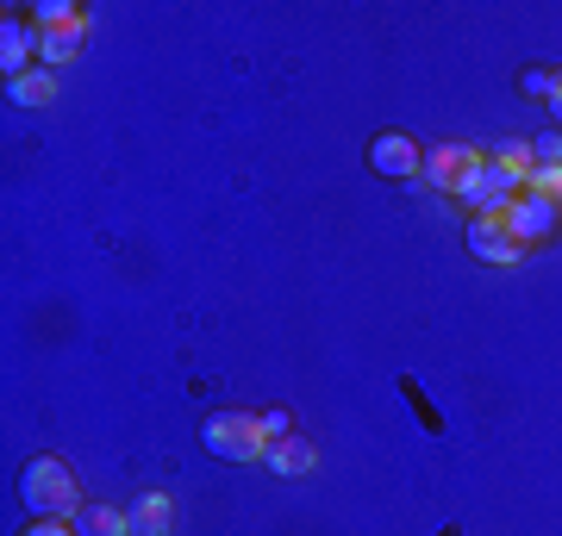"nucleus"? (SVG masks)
Returning <instances> with one entry per match:
<instances>
[{"label":"nucleus","instance_id":"f257e3e1","mask_svg":"<svg viewBox=\"0 0 562 536\" xmlns=\"http://www.w3.org/2000/svg\"><path fill=\"white\" fill-rule=\"evenodd\" d=\"M20 499H25V512H32V517H76L81 512L76 468H69L63 456H38L20 475Z\"/></svg>","mask_w":562,"mask_h":536},{"label":"nucleus","instance_id":"f03ea898","mask_svg":"<svg viewBox=\"0 0 562 536\" xmlns=\"http://www.w3.org/2000/svg\"><path fill=\"white\" fill-rule=\"evenodd\" d=\"M525 181H531L525 169H506V162L482 157V162H475V175L457 187V199H462V213H469V219H501L506 206L525 194Z\"/></svg>","mask_w":562,"mask_h":536},{"label":"nucleus","instance_id":"7ed1b4c3","mask_svg":"<svg viewBox=\"0 0 562 536\" xmlns=\"http://www.w3.org/2000/svg\"><path fill=\"white\" fill-rule=\"evenodd\" d=\"M201 443L220 461H269V431L250 412H213L201 424Z\"/></svg>","mask_w":562,"mask_h":536},{"label":"nucleus","instance_id":"20e7f679","mask_svg":"<svg viewBox=\"0 0 562 536\" xmlns=\"http://www.w3.org/2000/svg\"><path fill=\"white\" fill-rule=\"evenodd\" d=\"M501 219H506V231H513V238H519L525 250H531V243H550V238L562 231V206H557V199H543V194H531V187H525V194L513 199V206H506Z\"/></svg>","mask_w":562,"mask_h":536},{"label":"nucleus","instance_id":"39448f33","mask_svg":"<svg viewBox=\"0 0 562 536\" xmlns=\"http://www.w3.org/2000/svg\"><path fill=\"white\" fill-rule=\"evenodd\" d=\"M475 162H482V150H469V144H431L419 175H425V187H438V194L457 199V187L475 175Z\"/></svg>","mask_w":562,"mask_h":536},{"label":"nucleus","instance_id":"423d86ee","mask_svg":"<svg viewBox=\"0 0 562 536\" xmlns=\"http://www.w3.org/2000/svg\"><path fill=\"white\" fill-rule=\"evenodd\" d=\"M369 162H375V175H387V181H413L425 169V150L406 132H382V138L369 144Z\"/></svg>","mask_w":562,"mask_h":536},{"label":"nucleus","instance_id":"0eeeda50","mask_svg":"<svg viewBox=\"0 0 562 536\" xmlns=\"http://www.w3.org/2000/svg\"><path fill=\"white\" fill-rule=\"evenodd\" d=\"M38 44H44V32L32 20H20V13L0 20V69H7V81L25 76V57H38Z\"/></svg>","mask_w":562,"mask_h":536},{"label":"nucleus","instance_id":"6e6552de","mask_svg":"<svg viewBox=\"0 0 562 536\" xmlns=\"http://www.w3.org/2000/svg\"><path fill=\"white\" fill-rule=\"evenodd\" d=\"M469 250L482 262H501V269H513L525 256V243L506 231V219H469Z\"/></svg>","mask_w":562,"mask_h":536},{"label":"nucleus","instance_id":"1a4fd4ad","mask_svg":"<svg viewBox=\"0 0 562 536\" xmlns=\"http://www.w3.org/2000/svg\"><path fill=\"white\" fill-rule=\"evenodd\" d=\"M176 531V505H169V493H144L138 505H132V536H169Z\"/></svg>","mask_w":562,"mask_h":536},{"label":"nucleus","instance_id":"9d476101","mask_svg":"<svg viewBox=\"0 0 562 536\" xmlns=\"http://www.w3.org/2000/svg\"><path fill=\"white\" fill-rule=\"evenodd\" d=\"M69 524L76 536H132V512H113V505H81Z\"/></svg>","mask_w":562,"mask_h":536},{"label":"nucleus","instance_id":"9b49d317","mask_svg":"<svg viewBox=\"0 0 562 536\" xmlns=\"http://www.w3.org/2000/svg\"><path fill=\"white\" fill-rule=\"evenodd\" d=\"M7 100H13V106H50V100H57V76H50V69H25V76L7 81Z\"/></svg>","mask_w":562,"mask_h":536},{"label":"nucleus","instance_id":"f8f14e48","mask_svg":"<svg viewBox=\"0 0 562 536\" xmlns=\"http://www.w3.org/2000/svg\"><path fill=\"white\" fill-rule=\"evenodd\" d=\"M313 437H281V443H269V468L276 475H313Z\"/></svg>","mask_w":562,"mask_h":536},{"label":"nucleus","instance_id":"ddd939ff","mask_svg":"<svg viewBox=\"0 0 562 536\" xmlns=\"http://www.w3.org/2000/svg\"><path fill=\"white\" fill-rule=\"evenodd\" d=\"M38 57H44V69H57V62H76V57H81V25H63V32H44Z\"/></svg>","mask_w":562,"mask_h":536},{"label":"nucleus","instance_id":"4468645a","mask_svg":"<svg viewBox=\"0 0 562 536\" xmlns=\"http://www.w3.org/2000/svg\"><path fill=\"white\" fill-rule=\"evenodd\" d=\"M531 194H543V199H557L562 206V169H531V181H525Z\"/></svg>","mask_w":562,"mask_h":536},{"label":"nucleus","instance_id":"2eb2a0df","mask_svg":"<svg viewBox=\"0 0 562 536\" xmlns=\"http://www.w3.org/2000/svg\"><path fill=\"white\" fill-rule=\"evenodd\" d=\"M519 88H525V94H538V100H550V88H557V69H525Z\"/></svg>","mask_w":562,"mask_h":536},{"label":"nucleus","instance_id":"dca6fc26","mask_svg":"<svg viewBox=\"0 0 562 536\" xmlns=\"http://www.w3.org/2000/svg\"><path fill=\"white\" fill-rule=\"evenodd\" d=\"M262 431H269V443H281V437H294V418L281 412V406H269L262 412Z\"/></svg>","mask_w":562,"mask_h":536},{"label":"nucleus","instance_id":"f3484780","mask_svg":"<svg viewBox=\"0 0 562 536\" xmlns=\"http://www.w3.org/2000/svg\"><path fill=\"white\" fill-rule=\"evenodd\" d=\"M25 536H76V524H69V517H38Z\"/></svg>","mask_w":562,"mask_h":536},{"label":"nucleus","instance_id":"a211bd4d","mask_svg":"<svg viewBox=\"0 0 562 536\" xmlns=\"http://www.w3.org/2000/svg\"><path fill=\"white\" fill-rule=\"evenodd\" d=\"M550 119H557V132H562V69H557V88H550Z\"/></svg>","mask_w":562,"mask_h":536}]
</instances>
